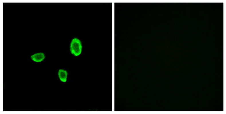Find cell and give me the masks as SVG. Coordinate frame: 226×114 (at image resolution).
Instances as JSON below:
<instances>
[{
    "mask_svg": "<svg viewBox=\"0 0 226 114\" xmlns=\"http://www.w3.org/2000/svg\"><path fill=\"white\" fill-rule=\"evenodd\" d=\"M58 74L60 80L63 82H66L68 76L67 72L64 70H59Z\"/></svg>",
    "mask_w": 226,
    "mask_h": 114,
    "instance_id": "obj_3",
    "label": "cell"
},
{
    "mask_svg": "<svg viewBox=\"0 0 226 114\" xmlns=\"http://www.w3.org/2000/svg\"><path fill=\"white\" fill-rule=\"evenodd\" d=\"M45 55L43 53H38L35 54L31 56V58L33 61L36 62H42L45 59Z\"/></svg>",
    "mask_w": 226,
    "mask_h": 114,
    "instance_id": "obj_2",
    "label": "cell"
},
{
    "mask_svg": "<svg viewBox=\"0 0 226 114\" xmlns=\"http://www.w3.org/2000/svg\"><path fill=\"white\" fill-rule=\"evenodd\" d=\"M82 46L80 40L74 38L72 40L70 47L71 52L75 56H78L82 52Z\"/></svg>",
    "mask_w": 226,
    "mask_h": 114,
    "instance_id": "obj_1",
    "label": "cell"
}]
</instances>
